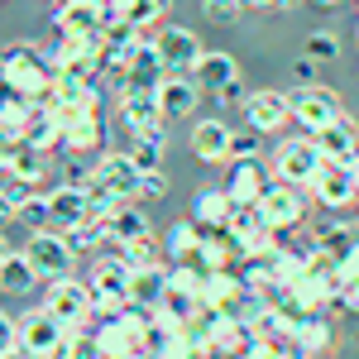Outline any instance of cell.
I'll return each mask as SVG.
<instances>
[{"instance_id":"cell-31","label":"cell","mask_w":359,"mask_h":359,"mask_svg":"<svg viewBox=\"0 0 359 359\" xmlns=\"http://www.w3.org/2000/svg\"><path fill=\"white\" fill-rule=\"evenodd\" d=\"M163 149H168V130L158 125V130H149V135H130V163L139 168V172H158L163 168Z\"/></svg>"},{"instance_id":"cell-29","label":"cell","mask_w":359,"mask_h":359,"mask_svg":"<svg viewBox=\"0 0 359 359\" xmlns=\"http://www.w3.org/2000/svg\"><path fill=\"white\" fill-rule=\"evenodd\" d=\"M230 211H235V201H230L225 187H201L196 201H192V221L201 225V230H221V225L230 221Z\"/></svg>"},{"instance_id":"cell-56","label":"cell","mask_w":359,"mask_h":359,"mask_svg":"<svg viewBox=\"0 0 359 359\" xmlns=\"http://www.w3.org/2000/svg\"><path fill=\"white\" fill-rule=\"evenodd\" d=\"M355 187H359V158H355Z\"/></svg>"},{"instance_id":"cell-2","label":"cell","mask_w":359,"mask_h":359,"mask_svg":"<svg viewBox=\"0 0 359 359\" xmlns=\"http://www.w3.org/2000/svg\"><path fill=\"white\" fill-rule=\"evenodd\" d=\"M86 287H91V316L96 321H111L120 311H130V264H125V254L120 249L115 254H101L91 264Z\"/></svg>"},{"instance_id":"cell-18","label":"cell","mask_w":359,"mask_h":359,"mask_svg":"<svg viewBox=\"0 0 359 359\" xmlns=\"http://www.w3.org/2000/svg\"><path fill=\"white\" fill-rule=\"evenodd\" d=\"M287 292H292V302L302 311H331V306H340V283L326 269H306Z\"/></svg>"},{"instance_id":"cell-23","label":"cell","mask_w":359,"mask_h":359,"mask_svg":"<svg viewBox=\"0 0 359 359\" xmlns=\"http://www.w3.org/2000/svg\"><path fill=\"white\" fill-rule=\"evenodd\" d=\"M168 292V264H154V269H130V306L139 311H158Z\"/></svg>"},{"instance_id":"cell-15","label":"cell","mask_w":359,"mask_h":359,"mask_svg":"<svg viewBox=\"0 0 359 359\" xmlns=\"http://www.w3.org/2000/svg\"><path fill=\"white\" fill-rule=\"evenodd\" d=\"M154 101H158L163 120H177V115H192L201 106V86H196L192 72H163L154 86Z\"/></svg>"},{"instance_id":"cell-53","label":"cell","mask_w":359,"mask_h":359,"mask_svg":"<svg viewBox=\"0 0 359 359\" xmlns=\"http://www.w3.org/2000/svg\"><path fill=\"white\" fill-rule=\"evenodd\" d=\"M5 254H10V245H5V225H0V259H5Z\"/></svg>"},{"instance_id":"cell-43","label":"cell","mask_w":359,"mask_h":359,"mask_svg":"<svg viewBox=\"0 0 359 359\" xmlns=\"http://www.w3.org/2000/svg\"><path fill=\"white\" fill-rule=\"evenodd\" d=\"M139 196H144V201H163V196H168L163 168H158V172H139Z\"/></svg>"},{"instance_id":"cell-32","label":"cell","mask_w":359,"mask_h":359,"mask_svg":"<svg viewBox=\"0 0 359 359\" xmlns=\"http://www.w3.org/2000/svg\"><path fill=\"white\" fill-rule=\"evenodd\" d=\"M311 235H316V249H321L331 264H340V259L350 254V245L359 240V225H350V221H326V225H316Z\"/></svg>"},{"instance_id":"cell-42","label":"cell","mask_w":359,"mask_h":359,"mask_svg":"<svg viewBox=\"0 0 359 359\" xmlns=\"http://www.w3.org/2000/svg\"><path fill=\"white\" fill-rule=\"evenodd\" d=\"M201 10H206V20H211V25H235L249 5H245V0H201Z\"/></svg>"},{"instance_id":"cell-47","label":"cell","mask_w":359,"mask_h":359,"mask_svg":"<svg viewBox=\"0 0 359 359\" xmlns=\"http://www.w3.org/2000/svg\"><path fill=\"white\" fill-rule=\"evenodd\" d=\"M340 311H359V278L340 287Z\"/></svg>"},{"instance_id":"cell-13","label":"cell","mask_w":359,"mask_h":359,"mask_svg":"<svg viewBox=\"0 0 359 359\" xmlns=\"http://www.w3.org/2000/svg\"><path fill=\"white\" fill-rule=\"evenodd\" d=\"M53 29L67 39H91L106 29V0H57Z\"/></svg>"},{"instance_id":"cell-50","label":"cell","mask_w":359,"mask_h":359,"mask_svg":"<svg viewBox=\"0 0 359 359\" xmlns=\"http://www.w3.org/2000/svg\"><path fill=\"white\" fill-rule=\"evenodd\" d=\"M249 5H259V10H292L297 0H249Z\"/></svg>"},{"instance_id":"cell-55","label":"cell","mask_w":359,"mask_h":359,"mask_svg":"<svg viewBox=\"0 0 359 359\" xmlns=\"http://www.w3.org/2000/svg\"><path fill=\"white\" fill-rule=\"evenodd\" d=\"M302 359H331V355H302Z\"/></svg>"},{"instance_id":"cell-4","label":"cell","mask_w":359,"mask_h":359,"mask_svg":"<svg viewBox=\"0 0 359 359\" xmlns=\"http://www.w3.org/2000/svg\"><path fill=\"white\" fill-rule=\"evenodd\" d=\"M29 264L39 269V278L43 283H57V278H72V264H77V249L67 245V235L62 230H34L29 235Z\"/></svg>"},{"instance_id":"cell-34","label":"cell","mask_w":359,"mask_h":359,"mask_svg":"<svg viewBox=\"0 0 359 359\" xmlns=\"http://www.w3.org/2000/svg\"><path fill=\"white\" fill-rule=\"evenodd\" d=\"M139 235H154V230H149V216L125 201V206L111 216V245H130V240H139Z\"/></svg>"},{"instance_id":"cell-17","label":"cell","mask_w":359,"mask_h":359,"mask_svg":"<svg viewBox=\"0 0 359 359\" xmlns=\"http://www.w3.org/2000/svg\"><path fill=\"white\" fill-rule=\"evenodd\" d=\"M245 297H249V283L240 269H211L206 273V292H201L206 311H240Z\"/></svg>"},{"instance_id":"cell-21","label":"cell","mask_w":359,"mask_h":359,"mask_svg":"<svg viewBox=\"0 0 359 359\" xmlns=\"http://www.w3.org/2000/svg\"><path fill=\"white\" fill-rule=\"evenodd\" d=\"M163 72L168 67H163V57H158V48H154V39H144V43L135 48V57H130V67H125L120 96H125V91H154Z\"/></svg>"},{"instance_id":"cell-14","label":"cell","mask_w":359,"mask_h":359,"mask_svg":"<svg viewBox=\"0 0 359 359\" xmlns=\"http://www.w3.org/2000/svg\"><path fill=\"white\" fill-rule=\"evenodd\" d=\"M96 211H91V192L86 187H72V182H57L53 192H48V230H77L82 221H91Z\"/></svg>"},{"instance_id":"cell-28","label":"cell","mask_w":359,"mask_h":359,"mask_svg":"<svg viewBox=\"0 0 359 359\" xmlns=\"http://www.w3.org/2000/svg\"><path fill=\"white\" fill-rule=\"evenodd\" d=\"M264 187H269V168L259 163V158H249V163H230V177H225L230 201H259Z\"/></svg>"},{"instance_id":"cell-38","label":"cell","mask_w":359,"mask_h":359,"mask_svg":"<svg viewBox=\"0 0 359 359\" xmlns=\"http://www.w3.org/2000/svg\"><path fill=\"white\" fill-rule=\"evenodd\" d=\"M29 192H34V187L15 182V177H5V182H0V225H15V221H20V206L29 201Z\"/></svg>"},{"instance_id":"cell-3","label":"cell","mask_w":359,"mask_h":359,"mask_svg":"<svg viewBox=\"0 0 359 359\" xmlns=\"http://www.w3.org/2000/svg\"><path fill=\"white\" fill-rule=\"evenodd\" d=\"M149 316L154 311H120L111 321L96 326V345H101V359H144L149 355Z\"/></svg>"},{"instance_id":"cell-45","label":"cell","mask_w":359,"mask_h":359,"mask_svg":"<svg viewBox=\"0 0 359 359\" xmlns=\"http://www.w3.org/2000/svg\"><path fill=\"white\" fill-rule=\"evenodd\" d=\"M216 96V106H245V82H230V86H221V91H211Z\"/></svg>"},{"instance_id":"cell-52","label":"cell","mask_w":359,"mask_h":359,"mask_svg":"<svg viewBox=\"0 0 359 359\" xmlns=\"http://www.w3.org/2000/svg\"><path fill=\"white\" fill-rule=\"evenodd\" d=\"M311 5H321V10H335V5H345V0H311Z\"/></svg>"},{"instance_id":"cell-54","label":"cell","mask_w":359,"mask_h":359,"mask_svg":"<svg viewBox=\"0 0 359 359\" xmlns=\"http://www.w3.org/2000/svg\"><path fill=\"white\" fill-rule=\"evenodd\" d=\"M5 96H10V86H5V77H0V101H5Z\"/></svg>"},{"instance_id":"cell-7","label":"cell","mask_w":359,"mask_h":359,"mask_svg":"<svg viewBox=\"0 0 359 359\" xmlns=\"http://www.w3.org/2000/svg\"><path fill=\"white\" fill-rule=\"evenodd\" d=\"M43 311L53 321H62L67 331H77V326L91 321V287L77 283V278H57V283H48V292H43Z\"/></svg>"},{"instance_id":"cell-48","label":"cell","mask_w":359,"mask_h":359,"mask_svg":"<svg viewBox=\"0 0 359 359\" xmlns=\"http://www.w3.org/2000/svg\"><path fill=\"white\" fill-rule=\"evenodd\" d=\"M292 77H297V86H311V82H316V62H311V57H302V62L292 67Z\"/></svg>"},{"instance_id":"cell-46","label":"cell","mask_w":359,"mask_h":359,"mask_svg":"<svg viewBox=\"0 0 359 359\" xmlns=\"http://www.w3.org/2000/svg\"><path fill=\"white\" fill-rule=\"evenodd\" d=\"M15 340H20V321H10V316L0 311V355H10V350H15Z\"/></svg>"},{"instance_id":"cell-37","label":"cell","mask_w":359,"mask_h":359,"mask_svg":"<svg viewBox=\"0 0 359 359\" xmlns=\"http://www.w3.org/2000/svg\"><path fill=\"white\" fill-rule=\"evenodd\" d=\"M120 254H125V264L130 269H154V264H163L168 254H163V245L154 240V235H139V240H130V245H115Z\"/></svg>"},{"instance_id":"cell-35","label":"cell","mask_w":359,"mask_h":359,"mask_svg":"<svg viewBox=\"0 0 359 359\" xmlns=\"http://www.w3.org/2000/svg\"><path fill=\"white\" fill-rule=\"evenodd\" d=\"M168 287H177V292H187V297L201 302V292H206V269H201L196 259H187V264H168Z\"/></svg>"},{"instance_id":"cell-30","label":"cell","mask_w":359,"mask_h":359,"mask_svg":"<svg viewBox=\"0 0 359 359\" xmlns=\"http://www.w3.org/2000/svg\"><path fill=\"white\" fill-rule=\"evenodd\" d=\"M201 225L187 216V221H172L168 225V235H163V254H168V264H187V259H196V249H201Z\"/></svg>"},{"instance_id":"cell-26","label":"cell","mask_w":359,"mask_h":359,"mask_svg":"<svg viewBox=\"0 0 359 359\" xmlns=\"http://www.w3.org/2000/svg\"><path fill=\"white\" fill-rule=\"evenodd\" d=\"M292 340L302 345V355H331V345H335L331 311H306L302 321L292 326Z\"/></svg>"},{"instance_id":"cell-22","label":"cell","mask_w":359,"mask_h":359,"mask_svg":"<svg viewBox=\"0 0 359 359\" xmlns=\"http://www.w3.org/2000/svg\"><path fill=\"white\" fill-rule=\"evenodd\" d=\"M120 125H125L130 135H149V130H158L168 120H163V111H158V101H154V91H125V96H120Z\"/></svg>"},{"instance_id":"cell-40","label":"cell","mask_w":359,"mask_h":359,"mask_svg":"<svg viewBox=\"0 0 359 359\" xmlns=\"http://www.w3.org/2000/svg\"><path fill=\"white\" fill-rule=\"evenodd\" d=\"M259 130H235V135H230V158H225V163H249V158H259Z\"/></svg>"},{"instance_id":"cell-39","label":"cell","mask_w":359,"mask_h":359,"mask_svg":"<svg viewBox=\"0 0 359 359\" xmlns=\"http://www.w3.org/2000/svg\"><path fill=\"white\" fill-rule=\"evenodd\" d=\"M311 62H335L340 57V39H335V29H311L306 34V53Z\"/></svg>"},{"instance_id":"cell-36","label":"cell","mask_w":359,"mask_h":359,"mask_svg":"<svg viewBox=\"0 0 359 359\" xmlns=\"http://www.w3.org/2000/svg\"><path fill=\"white\" fill-rule=\"evenodd\" d=\"M111 240V216H91V221H82L77 230H67V245L77 249V254H86V249H101Z\"/></svg>"},{"instance_id":"cell-24","label":"cell","mask_w":359,"mask_h":359,"mask_svg":"<svg viewBox=\"0 0 359 359\" xmlns=\"http://www.w3.org/2000/svg\"><path fill=\"white\" fill-rule=\"evenodd\" d=\"M230 125L225 120H196L192 125V154L201 163H225L230 158Z\"/></svg>"},{"instance_id":"cell-6","label":"cell","mask_w":359,"mask_h":359,"mask_svg":"<svg viewBox=\"0 0 359 359\" xmlns=\"http://www.w3.org/2000/svg\"><path fill=\"white\" fill-rule=\"evenodd\" d=\"M287 101H292V120H297V130H306V135L326 130V125H335V120L345 115L340 96H335L331 86H316V82L287 91Z\"/></svg>"},{"instance_id":"cell-8","label":"cell","mask_w":359,"mask_h":359,"mask_svg":"<svg viewBox=\"0 0 359 359\" xmlns=\"http://www.w3.org/2000/svg\"><path fill=\"white\" fill-rule=\"evenodd\" d=\"M57 120H62V149H67V154H101V149H106V120L96 111L62 106Z\"/></svg>"},{"instance_id":"cell-33","label":"cell","mask_w":359,"mask_h":359,"mask_svg":"<svg viewBox=\"0 0 359 359\" xmlns=\"http://www.w3.org/2000/svg\"><path fill=\"white\" fill-rule=\"evenodd\" d=\"M43 172H48V154H39V149H29V144H20L15 158H10V168H5V177H15V182H25V187H39Z\"/></svg>"},{"instance_id":"cell-25","label":"cell","mask_w":359,"mask_h":359,"mask_svg":"<svg viewBox=\"0 0 359 359\" xmlns=\"http://www.w3.org/2000/svg\"><path fill=\"white\" fill-rule=\"evenodd\" d=\"M39 283H43V278H39V269L29 264L25 249H20V254L10 249V254L0 259V297H29Z\"/></svg>"},{"instance_id":"cell-9","label":"cell","mask_w":359,"mask_h":359,"mask_svg":"<svg viewBox=\"0 0 359 359\" xmlns=\"http://www.w3.org/2000/svg\"><path fill=\"white\" fill-rule=\"evenodd\" d=\"M67 335H72V331H67L62 321H53V316L39 306V311L20 316V340H15V345H20L25 355H34V359H48V355H57V350L67 345Z\"/></svg>"},{"instance_id":"cell-20","label":"cell","mask_w":359,"mask_h":359,"mask_svg":"<svg viewBox=\"0 0 359 359\" xmlns=\"http://www.w3.org/2000/svg\"><path fill=\"white\" fill-rule=\"evenodd\" d=\"M91 182H101L106 192H115L120 201H130V196H139V168L130 163V154H101L96 158V177Z\"/></svg>"},{"instance_id":"cell-19","label":"cell","mask_w":359,"mask_h":359,"mask_svg":"<svg viewBox=\"0 0 359 359\" xmlns=\"http://www.w3.org/2000/svg\"><path fill=\"white\" fill-rule=\"evenodd\" d=\"M311 144L321 149V158L326 163H340V168H355V158H359V130L340 115L335 125H326V130H316L311 135Z\"/></svg>"},{"instance_id":"cell-27","label":"cell","mask_w":359,"mask_h":359,"mask_svg":"<svg viewBox=\"0 0 359 359\" xmlns=\"http://www.w3.org/2000/svg\"><path fill=\"white\" fill-rule=\"evenodd\" d=\"M192 77H196L201 91H221V86L240 82V62H235V53L216 48V53H201V62L192 67Z\"/></svg>"},{"instance_id":"cell-49","label":"cell","mask_w":359,"mask_h":359,"mask_svg":"<svg viewBox=\"0 0 359 359\" xmlns=\"http://www.w3.org/2000/svg\"><path fill=\"white\" fill-rule=\"evenodd\" d=\"M15 149H20V139H10L5 130H0V172L10 168V158H15Z\"/></svg>"},{"instance_id":"cell-16","label":"cell","mask_w":359,"mask_h":359,"mask_svg":"<svg viewBox=\"0 0 359 359\" xmlns=\"http://www.w3.org/2000/svg\"><path fill=\"white\" fill-rule=\"evenodd\" d=\"M306 192L316 196L326 211H345L350 201L359 196V187H355V168H340V163H326L321 172H316V182L306 187Z\"/></svg>"},{"instance_id":"cell-12","label":"cell","mask_w":359,"mask_h":359,"mask_svg":"<svg viewBox=\"0 0 359 359\" xmlns=\"http://www.w3.org/2000/svg\"><path fill=\"white\" fill-rule=\"evenodd\" d=\"M154 48H158L168 72H192L196 62H201V53H206L201 39H196L192 29H182V25H163L158 34H154Z\"/></svg>"},{"instance_id":"cell-1","label":"cell","mask_w":359,"mask_h":359,"mask_svg":"<svg viewBox=\"0 0 359 359\" xmlns=\"http://www.w3.org/2000/svg\"><path fill=\"white\" fill-rule=\"evenodd\" d=\"M0 77L10 86V96L39 101L43 91H53L48 48H39V43H10V48H0Z\"/></svg>"},{"instance_id":"cell-10","label":"cell","mask_w":359,"mask_h":359,"mask_svg":"<svg viewBox=\"0 0 359 359\" xmlns=\"http://www.w3.org/2000/svg\"><path fill=\"white\" fill-rule=\"evenodd\" d=\"M259 216L273 225V230H297L306 216V192L292 182H269L259 196Z\"/></svg>"},{"instance_id":"cell-11","label":"cell","mask_w":359,"mask_h":359,"mask_svg":"<svg viewBox=\"0 0 359 359\" xmlns=\"http://www.w3.org/2000/svg\"><path fill=\"white\" fill-rule=\"evenodd\" d=\"M240 111H245V125L259 130V135H278V130L292 125V101H287V91H249Z\"/></svg>"},{"instance_id":"cell-44","label":"cell","mask_w":359,"mask_h":359,"mask_svg":"<svg viewBox=\"0 0 359 359\" xmlns=\"http://www.w3.org/2000/svg\"><path fill=\"white\" fill-rule=\"evenodd\" d=\"M335 283H340V287H345V283H355V278H359V240H355V245H350V254H345V259H340V264H335Z\"/></svg>"},{"instance_id":"cell-41","label":"cell","mask_w":359,"mask_h":359,"mask_svg":"<svg viewBox=\"0 0 359 359\" xmlns=\"http://www.w3.org/2000/svg\"><path fill=\"white\" fill-rule=\"evenodd\" d=\"M15 225H29V230H48V192H29V201L20 206V221Z\"/></svg>"},{"instance_id":"cell-51","label":"cell","mask_w":359,"mask_h":359,"mask_svg":"<svg viewBox=\"0 0 359 359\" xmlns=\"http://www.w3.org/2000/svg\"><path fill=\"white\" fill-rule=\"evenodd\" d=\"M0 359H34V355H25V350H20V345H15V350H10V355H0Z\"/></svg>"},{"instance_id":"cell-5","label":"cell","mask_w":359,"mask_h":359,"mask_svg":"<svg viewBox=\"0 0 359 359\" xmlns=\"http://www.w3.org/2000/svg\"><path fill=\"white\" fill-rule=\"evenodd\" d=\"M321 168H326V158H321V149L311 144V135H306V139H283L278 154H273L278 182H292V187H302V192L316 182Z\"/></svg>"}]
</instances>
